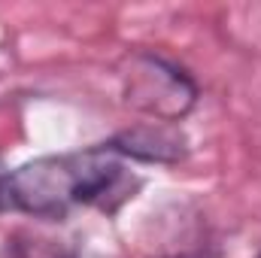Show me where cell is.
<instances>
[{
    "label": "cell",
    "instance_id": "1",
    "mask_svg": "<svg viewBox=\"0 0 261 258\" xmlns=\"http://www.w3.org/2000/svg\"><path fill=\"white\" fill-rule=\"evenodd\" d=\"M130 194L122 155L107 143L82 152L43 155L9 170L6 210L34 219H67L76 207L116 210Z\"/></svg>",
    "mask_w": 261,
    "mask_h": 258
},
{
    "label": "cell",
    "instance_id": "2",
    "mask_svg": "<svg viewBox=\"0 0 261 258\" xmlns=\"http://www.w3.org/2000/svg\"><path fill=\"white\" fill-rule=\"evenodd\" d=\"M130 70L125 73V94L134 110L152 116L155 122H179L197 100V85L186 70L164 61L161 55L137 52L130 55Z\"/></svg>",
    "mask_w": 261,
    "mask_h": 258
},
{
    "label": "cell",
    "instance_id": "3",
    "mask_svg": "<svg viewBox=\"0 0 261 258\" xmlns=\"http://www.w3.org/2000/svg\"><path fill=\"white\" fill-rule=\"evenodd\" d=\"M107 146L113 152H119L122 158H137L146 164H173L186 155V137L173 125H164V122L122 131Z\"/></svg>",
    "mask_w": 261,
    "mask_h": 258
},
{
    "label": "cell",
    "instance_id": "4",
    "mask_svg": "<svg viewBox=\"0 0 261 258\" xmlns=\"http://www.w3.org/2000/svg\"><path fill=\"white\" fill-rule=\"evenodd\" d=\"M6 183H9V170H6V164L0 161V213L6 210Z\"/></svg>",
    "mask_w": 261,
    "mask_h": 258
},
{
    "label": "cell",
    "instance_id": "5",
    "mask_svg": "<svg viewBox=\"0 0 261 258\" xmlns=\"http://www.w3.org/2000/svg\"><path fill=\"white\" fill-rule=\"evenodd\" d=\"M255 258H261V252H258V255H255Z\"/></svg>",
    "mask_w": 261,
    "mask_h": 258
}]
</instances>
